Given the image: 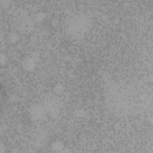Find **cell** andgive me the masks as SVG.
<instances>
[{"instance_id": "obj_1", "label": "cell", "mask_w": 153, "mask_h": 153, "mask_svg": "<svg viewBox=\"0 0 153 153\" xmlns=\"http://www.w3.org/2000/svg\"><path fill=\"white\" fill-rule=\"evenodd\" d=\"M131 95L129 89L124 85L115 84L110 86L106 93L108 105L117 111H126L131 103Z\"/></svg>"}, {"instance_id": "obj_2", "label": "cell", "mask_w": 153, "mask_h": 153, "mask_svg": "<svg viewBox=\"0 0 153 153\" xmlns=\"http://www.w3.org/2000/svg\"><path fill=\"white\" fill-rule=\"evenodd\" d=\"M66 29L73 38L84 37L91 26L90 18L84 13H75L68 17L66 21Z\"/></svg>"}, {"instance_id": "obj_3", "label": "cell", "mask_w": 153, "mask_h": 153, "mask_svg": "<svg viewBox=\"0 0 153 153\" xmlns=\"http://www.w3.org/2000/svg\"><path fill=\"white\" fill-rule=\"evenodd\" d=\"M47 114L52 117L58 115L60 110V102L56 94H50L46 96L42 103Z\"/></svg>"}, {"instance_id": "obj_4", "label": "cell", "mask_w": 153, "mask_h": 153, "mask_svg": "<svg viewBox=\"0 0 153 153\" xmlns=\"http://www.w3.org/2000/svg\"><path fill=\"white\" fill-rule=\"evenodd\" d=\"M29 113L34 120H41L45 117L47 112L42 104H34L29 109Z\"/></svg>"}, {"instance_id": "obj_5", "label": "cell", "mask_w": 153, "mask_h": 153, "mask_svg": "<svg viewBox=\"0 0 153 153\" xmlns=\"http://www.w3.org/2000/svg\"><path fill=\"white\" fill-rule=\"evenodd\" d=\"M36 60L31 56L28 55L25 57L22 61V66L26 71H32L36 66Z\"/></svg>"}, {"instance_id": "obj_6", "label": "cell", "mask_w": 153, "mask_h": 153, "mask_svg": "<svg viewBox=\"0 0 153 153\" xmlns=\"http://www.w3.org/2000/svg\"><path fill=\"white\" fill-rule=\"evenodd\" d=\"M51 149L56 152H61L65 149L63 143L60 140H55L51 143Z\"/></svg>"}, {"instance_id": "obj_7", "label": "cell", "mask_w": 153, "mask_h": 153, "mask_svg": "<svg viewBox=\"0 0 153 153\" xmlns=\"http://www.w3.org/2000/svg\"><path fill=\"white\" fill-rule=\"evenodd\" d=\"M19 35L15 31H12L8 35V39L11 43H16L19 39Z\"/></svg>"}, {"instance_id": "obj_8", "label": "cell", "mask_w": 153, "mask_h": 153, "mask_svg": "<svg viewBox=\"0 0 153 153\" xmlns=\"http://www.w3.org/2000/svg\"><path fill=\"white\" fill-rule=\"evenodd\" d=\"M46 17V13L44 11H38L35 13L34 19L36 22H42Z\"/></svg>"}, {"instance_id": "obj_9", "label": "cell", "mask_w": 153, "mask_h": 153, "mask_svg": "<svg viewBox=\"0 0 153 153\" xmlns=\"http://www.w3.org/2000/svg\"><path fill=\"white\" fill-rule=\"evenodd\" d=\"M63 90H64V87L60 83L56 84L53 88V91L54 93L56 94H60V93H62Z\"/></svg>"}, {"instance_id": "obj_10", "label": "cell", "mask_w": 153, "mask_h": 153, "mask_svg": "<svg viewBox=\"0 0 153 153\" xmlns=\"http://www.w3.org/2000/svg\"><path fill=\"white\" fill-rule=\"evenodd\" d=\"M85 112L84 111V110L81 109H76L75 111V115H76L77 117H82L84 115Z\"/></svg>"}, {"instance_id": "obj_11", "label": "cell", "mask_w": 153, "mask_h": 153, "mask_svg": "<svg viewBox=\"0 0 153 153\" xmlns=\"http://www.w3.org/2000/svg\"><path fill=\"white\" fill-rule=\"evenodd\" d=\"M6 60H7V57L5 55V54L2 53L0 56V62L1 65H5V63H6Z\"/></svg>"}]
</instances>
